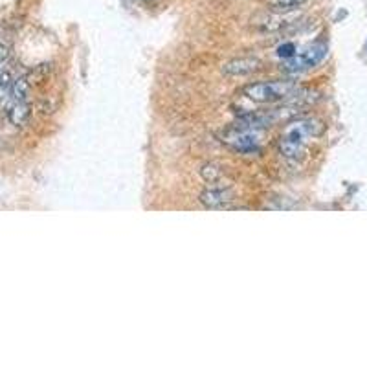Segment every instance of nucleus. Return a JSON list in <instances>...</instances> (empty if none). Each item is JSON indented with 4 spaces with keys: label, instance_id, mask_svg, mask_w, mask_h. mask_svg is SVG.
I'll use <instances>...</instances> for the list:
<instances>
[{
    "label": "nucleus",
    "instance_id": "1",
    "mask_svg": "<svg viewBox=\"0 0 367 367\" xmlns=\"http://www.w3.org/2000/svg\"><path fill=\"white\" fill-rule=\"evenodd\" d=\"M325 131L323 124L318 120H299L286 129L279 141V151L285 159L301 160L307 154L308 138L321 136Z\"/></svg>",
    "mask_w": 367,
    "mask_h": 367
},
{
    "label": "nucleus",
    "instance_id": "2",
    "mask_svg": "<svg viewBox=\"0 0 367 367\" xmlns=\"http://www.w3.org/2000/svg\"><path fill=\"white\" fill-rule=\"evenodd\" d=\"M294 81H261L244 86V96L256 103H278L291 99L298 92Z\"/></svg>",
    "mask_w": 367,
    "mask_h": 367
},
{
    "label": "nucleus",
    "instance_id": "3",
    "mask_svg": "<svg viewBox=\"0 0 367 367\" xmlns=\"http://www.w3.org/2000/svg\"><path fill=\"white\" fill-rule=\"evenodd\" d=\"M327 57V44L314 43L305 48L301 54H296L294 57L286 59L283 63V70L286 74H301L305 70H311L321 63Z\"/></svg>",
    "mask_w": 367,
    "mask_h": 367
},
{
    "label": "nucleus",
    "instance_id": "4",
    "mask_svg": "<svg viewBox=\"0 0 367 367\" xmlns=\"http://www.w3.org/2000/svg\"><path fill=\"white\" fill-rule=\"evenodd\" d=\"M221 141L224 146H228L230 149L237 151V153L250 154L259 151V146H257V138L253 136L248 129L243 127H235V129H226L224 133L221 134Z\"/></svg>",
    "mask_w": 367,
    "mask_h": 367
},
{
    "label": "nucleus",
    "instance_id": "5",
    "mask_svg": "<svg viewBox=\"0 0 367 367\" xmlns=\"http://www.w3.org/2000/svg\"><path fill=\"white\" fill-rule=\"evenodd\" d=\"M279 114L278 112H256V111H248L239 114V127L248 129V131H252V129H266V127H272L276 121H278Z\"/></svg>",
    "mask_w": 367,
    "mask_h": 367
},
{
    "label": "nucleus",
    "instance_id": "6",
    "mask_svg": "<svg viewBox=\"0 0 367 367\" xmlns=\"http://www.w3.org/2000/svg\"><path fill=\"white\" fill-rule=\"evenodd\" d=\"M259 70L261 61L256 59V57H241V59H233L222 66V72L233 77L250 76V74H256Z\"/></svg>",
    "mask_w": 367,
    "mask_h": 367
},
{
    "label": "nucleus",
    "instance_id": "7",
    "mask_svg": "<svg viewBox=\"0 0 367 367\" xmlns=\"http://www.w3.org/2000/svg\"><path fill=\"white\" fill-rule=\"evenodd\" d=\"M233 201V193L230 189L224 188H213V189H206L201 195V202L206 206V208L218 209V208H228Z\"/></svg>",
    "mask_w": 367,
    "mask_h": 367
},
{
    "label": "nucleus",
    "instance_id": "8",
    "mask_svg": "<svg viewBox=\"0 0 367 367\" xmlns=\"http://www.w3.org/2000/svg\"><path fill=\"white\" fill-rule=\"evenodd\" d=\"M6 116H8V121L15 127H22V125L28 124L31 116V107L30 101L28 103H19V101H8L6 103Z\"/></svg>",
    "mask_w": 367,
    "mask_h": 367
},
{
    "label": "nucleus",
    "instance_id": "9",
    "mask_svg": "<svg viewBox=\"0 0 367 367\" xmlns=\"http://www.w3.org/2000/svg\"><path fill=\"white\" fill-rule=\"evenodd\" d=\"M308 0H266V6H268L270 11L283 15V13H291L296 9L303 8Z\"/></svg>",
    "mask_w": 367,
    "mask_h": 367
},
{
    "label": "nucleus",
    "instance_id": "10",
    "mask_svg": "<svg viewBox=\"0 0 367 367\" xmlns=\"http://www.w3.org/2000/svg\"><path fill=\"white\" fill-rule=\"evenodd\" d=\"M28 99H30V81H28V77L22 76L13 81L11 96H9L8 101L28 103Z\"/></svg>",
    "mask_w": 367,
    "mask_h": 367
},
{
    "label": "nucleus",
    "instance_id": "11",
    "mask_svg": "<svg viewBox=\"0 0 367 367\" xmlns=\"http://www.w3.org/2000/svg\"><path fill=\"white\" fill-rule=\"evenodd\" d=\"M11 89H13V79L11 74L9 72H2L0 74V105H6L11 96Z\"/></svg>",
    "mask_w": 367,
    "mask_h": 367
},
{
    "label": "nucleus",
    "instance_id": "12",
    "mask_svg": "<svg viewBox=\"0 0 367 367\" xmlns=\"http://www.w3.org/2000/svg\"><path fill=\"white\" fill-rule=\"evenodd\" d=\"M201 175H202V179L206 180V182L215 184V182H218V180H221L222 169L218 166H215V164H208V166H204L201 169Z\"/></svg>",
    "mask_w": 367,
    "mask_h": 367
},
{
    "label": "nucleus",
    "instance_id": "13",
    "mask_svg": "<svg viewBox=\"0 0 367 367\" xmlns=\"http://www.w3.org/2000/svg\"><path fill=\"white\" fill-rule=\"evenodd\" d=\"M296 44L294 43H283L281 46L278 48V56L283 57V59H291V57L296 56Z\"/></svg>",
    "mask_w": 367,
    "mask_h": 367
},
{
    "label": "nucleus",
    "instance_id": "14",
    "mask_svg": "<svg viewBox=\"0 0 367 367\" xmlns=\"http://www.w3.org/2000/svg\"><path fill=\"white\" fill-rule=\"evenodd\" d=\"M8 57H9V51H8V48H6L4 44L0 43V66H2V64H4L6 61H8Z\"/></svg>",
    "mask_w": 367,
    "mask_h": 367
},
{
    "label": "nucleus",
    "instance_id": "15",
    "mask_svg": "<svg viewBox=\"0 0 367 367\" xmlns=\"http://www.w3.org/2000/svg\"><path fill=\"white\" fill-rule=\"evenodd\" d=\"M144 2H151V0H144Z\"/></svg>",
    "mask_w": 367,
    "mask_h": 367
},
{
    "label": "nucleus",
    "instance_id": "16",
    "mask_svg": "<svg viewBox=\"0 0 367 367\" xmlns=\"http://www.w3.org/2000/svg\"><path fill=\"white\" fill-rule=\"evenodd\" d=\"M0 74H2V70H0Z\"/></svg>",
    "mask_w": 367,
    "mask_h": 367
}]
</instances>
